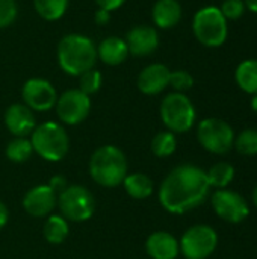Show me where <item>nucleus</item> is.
<instances>
[{"label": "nucleus", "mask_w": 257, "mask_h": 259, "mask_svg": "<svg viewBox=\"0 0 257 259\" xmlns=\"http://www.w3.org/2000/svg\"><path fill=\"white\" fill-rule=\"evenodd\" d=\"M177 149V138L176 134L170 131L158 132L151 140V152L158 158H168Z\"/></svg>", "instance_id": "obj_26"}, {"label": "nucleus", "mask_w": 257, "mask_h": 259, "mask_svg": "<svg viewBox=\"0 0 257 259\" xmlns=\"http://www.w3.org/2000/svg\"><path fill=\"white\" fill-rule=\"evenodd\" d=\"M212 208L215 214L226 223L239 225L245 222L250 215V205L247 199L238 191L224 188L215 190L211 197Z\"/></svg>", "instance_id": "obj_10"}, {"label": "nucleus", "mask_w": 257, "mask_h": 259, "mask_svg": "<svg viewBox=\"0 0 257 259\" xmlns=\"http://www.w3.org/2000/svg\"><path fill=\"white\" fill-rule=\"evenodd\" d=\"M44 238L47 243L50 244H61L67 240L68 234H70V226L68 222L58 214H50L44 223V229H42Z\"/></svg>", "instance_id": "obj_22"}, {"label": "nucleus", "mask_w": 257, "mask_h": 259, "mask_svg": "<svg viewBox=\"0 0 257 259\" xmlns=\"http://www.w3.org/2000/svg\"><path fill=\"white\" fill-rule=\"evenodd\" d=\"M151 20L159 29H171L182 20V5L179 0H156L151 9Z\"/></svg>", "instance_id": "obj_19"}, {"label": "nucleus", "mask_w": 257, "mask_h": 259, "mask_svg": "<svg viewBox=\"0 0 257 259\" xmlns=\"http://www.w3.org/2000/svg\"><path fill=\"white\" fill-rule=\"evenodd\" d=\"M218 246V234L209 225H194L179 241L180 253L186 259H208Z\"/></svg>", "instance_id": "obj_9"}, {"label": "nucleus", "mask_w": 257, "mask_h": 259, "mask_svg": "<svg viewBox=\"0 0 257 259\" xmlns=\"http://www.w3.org/2000/svg\"><path fill=\"white\" fill-rule=\"evenodd\" d=\"M94 20H95V23H97L98 26H105V24H108L109 20H111V12L98 8V9L95 11V14H94Z\"/></svg>", "instance_id": "obj_34"}, {"label": "nucleus", "mask_w": 257, "mask_h": 259, "mask_svg": "<svg viewBox=\"0 0 257 259\" xmlns=\"http://www.w3.org/2000/svg\"><path fill=\"white\" fill-rule=\"evenodd\" d=\"M251 109L257 114V94H254V96L251 97Z\"/></svg>", "instance_id": "obj_37"}, {"label": "nucleus", "mask_w": 257, "mask_h": 259, "mask_svg": "<svg viewBox=\"0 0 257 259\" xmlns=\"http://www.w3.org/2000/svg\"><path fill=\"white\" fill-rule=\"evenodd\" d=\"M170 87L176 93H185L194 87V77L186 70H176L170 74Z\"/></svg>", "instance_id": "obj_29"}, {"label": "nucleus", "mask_w": 257, "mask_h": 259, "mask_svg": "<svg viewBox=\"0 0 257 259\" xmlns=\"http://www.w3.org/2000/svg\"><path fill=\"white\" fill-rule=\"evenodd\" d=\"M61 215L67 222L83 223L89 220L97 208L94 194L83 185H68L58 194V205Z\"/></svg>", "instance_id": "obj_7"}, {"label": "nucleus", "mask_w": 257, "mask_h": 259, "mask_svg": "<svg viewBox=\"0 0 257 259\" xmlns=\"http://www.w3.org/2000/svg\"><path fill=\"white\" fill-rule=\"evenodd\" d=\"M171 70L165 64L153 62L141 70L138 74V90L145 96L161 94L167 87H170Z\"/></svg>", "instance_id": "obj_16"}, {"label": "nucleus", "mask_w": 257, "mask_h": 259, "mask_svg": "<svg viewBox=\"0 0 257 259\" xmlns=\"http://www.w3.org/2000/svg\"><path fill=\"white\" fill-rule=\"evenodd\" d=\"M220 11L223 12V15L226 17V20H238L244 15V12L247 11L244 0H223Z\"/></svg>", "instance_id": "obj_31"}, {"label": "nucleus", "mask_w": 257, "mask_h": 259, "mask_svg": "<svg viewBox=\"0 0 257 259\" xmlns=\"http://www.w3.org/2000/svg\"><path fill=\"white\" fill-rule=\"evenodd\" d=\"M23 208L24 211L36 219L47 217L58 205V194L47 185L41 184L30 188L23 197Z\"/></svg>", "instance_id": "obj_13"}, {"label": "nucleus", "mask_w": 257, "mask_h": 259, "mask_svg": "<svg viewBox=\"0 0 257 259\" xmlns=\"http://www.w3.org/2000/svg\"><path fill=\"white\" fill-rule=\"evenodd\" d=\"M30 143L33 146V152L48 162L62 161L70 149L68 134L64 126L56 121L36 124L35 131L30 134Z\"/></svg>", "instance_id": "obj_4"}, {"label": "nucleus", "mask_w": 257, "mask_h": 259, "mask_svg": "<svg viewBox=\"0 0 257 259\" xmlns=\"http://www.w3.org/2000/svg\"><path fill=\"white\" fill-rule=\"evenodd\" d=\"M3 120L9 134L18 138H27L36 127L35 112L24 103L9 105L5 111Z\"/></svg>", "instance_id": "obj_14"}, {"label": "nucleus", "mask_w": 257, "mask_h": 259, "mask_svg": "<svg viewBox=\"0 0 257 259\" xmlns=\"http://www.w3.org/2000/svg\"><path fill=\"white\" fill-rule=\"evenodd\" d=\"M235 80L244 93L251 96L257 94V59L242 61L236 67Z\"/></svg>", "instance_id": "obj_21"}, {"label": "nucleus", "mask_w": 257, "mask_h": 259, "mask_svg": "<svg viewBox=\"0 0 257 259\" xmlns=\"http://www.w3.org/2000/svg\"><path fill=\"white\" fill-rule=\"evenodd\" d=\"M8 220H9V211L6 208V205L0 202V229L6 226Z\"/></svg>", "instance_id": "obj_35"}, {"label": "nucleus", "mask_w": 257, "mask_h": 259, "mask_svg": "<svg viewBox=\"0 0 257 259\" xmlns=\"http://www.w3.org/2000/svg\"><path fill=\"white\" fill-rule=\"evenodd\" d=\"M245 3V8L253 12V14H257V0H244Z\"/></svg>", "instance_id": "obj_36"}, {"label": "nucleus", "mask_w": 257, "mask_h": 259, "mask_svg": "<svg viewBox=\"0 0 257 259\" xmlns=\"http://www.w3.org/2000/svg\"><path fill=\"white\" fill-rule=\"evenodd\" d=\"M70 0H33L36 14L47 21L59 20L68 9Z\"/></svg>", "instance_id": "obj_25"}, {"label": "nucleus", "mask_w": 257, "mask_h": 259, "mask_svg": "<svg viewBox=\"0 0 257 259\" xmlns=\"http://www.w3.org/2000/svg\"><path fill=\"white\" fill-rule=\"evenodd\" d=\"M145 250L151 259H177L180 255L177 238L165 231L153 232L145 241Z\"/></svg>", "instance_id": "obj_17"}, {"label": "nucleus", "mask_w": 257, "mask_h": 259, "mask_svg": "<svg viewBox=\"0 0 257 259\" xmlns=\"http://www.w3.org/2000/svg\"><path fill=\"white\" fill-rule=\"evenodd\" d=\"M233 127L215 117L204 118L197 126V138L204 150L214 155H226L233 149L235 144Z\"/></svg>", "instance_id": "obj_8"}, {"label": "nucleus", "mask_w": 257, "mask_h": 259, "mask_svg": "<svg viewBox=\"0 0 257 259\" xmlns=\"http://www.w3.org/2000/svg\"><path fill=\"white\" fill-rule=\"evenodd\" d=\"M23 103L33 112H47L55 108L58 93L53 83L42 77L27 79L21 88Z\"/></svg>", "instance_id": "obj_12"}, {"label": "nucleus", "mask_w": 257, "mask_h": 259, "mask_svg": "<svg viewBox=\"0 0 257 259\" xmlns=\"http://www.w3.org/2000/svg\"><path fill=\"white\" fill-rule=\"evenodd\" d=\"M159 115L167 131L173 134H185L191 131L197 120V111L192 100L185 93L176 91L162 99Z\"/></svg>", "instance_id": "obj_5"}, {"label": "nucleus", "mask_w": 257, "mask_h": 259, "mask_svg": "<svg viewBox=\"0 0 257 259\" xmlns=\"http://www.w3.org/2000/svg\"><path fill=\"white\" fill-rule=\"evenodd\" d=\"M18 15V6L15 0H0V29L11 26Z\"/></svg>", "instance_id": "obj_30"}, {"label": "nucleus", "mask_w": 257, "mask_h": 259, "mask_svg": "<svg viewBox=\"0 0 257 259\" xmlns=\"http://www.w3.org/2000/svg\"><path fill=\"white\" fill-rule=\"evenodd\" d=\"M121 185L124 187L126 193L135 200L148 199L155 191L153 181L144 173H127Z\"/></svg>", "instance_id": "obj_20"}, {"label": "nucleus", "mask_w": 257, "mask_h": 259, "mask_svg": "<svg viewBox=\"0 0 257 259\" xmlns=\"http://www.w3.org/2000/svg\"><path fill=\"white\" fill-rule=\"evenodd\" d=\"M251 199H253V205L256 206V209H257V185H256V187H254V190H253Z\"/></svg>", "instance_id": "obj_38"}, {"label": "nucleus", "mask_w": 257, "mask_h": 259, "mask_svg": "<svg viewBox=\"0 0 257 259\" xmlns=\"http://www.w3.org/2000/svg\"><path fill=\"white\" fill-rule=\"evenodd\" d=\"M56 58L61 70L68 76H80L85 71L95 68L97 46L82 33H68L61 38L56 49Z\"/></svg>", "instance_id": "obj_2"}, {"label": "nucleus", "mask_w": 257, "mask_h": 259, "mask_svg": "<svg viewBox=\"0 0 257 259\" xmlns=\"http://www.w3.org/2000/svg\"><path fill=\"white\" fill-rule=\"evenodd\" d=\"M101 83H103V76L95 68H91L79 76V90L88 94L89 97L101 88Z\"/></svg>", "instance_id": "obj_28"}, {"label": "nucleus", "mask_w": 257, "mask_h": 259, "mask_svg": "<svg viewBox=\"0 0 257 259\" xmlns=\"http://www.w3.org/2000/svg\"><path fill=\"white\" fill-rule=\"evenodd\" d=\"M56 194H59V193H62L67 187H68V182H67V179L64 178V176H61V175H56V176H53V178H50V181H48V184H47Z\"/></svg>", "instance_id": "obj_32"}, {"label": "nucleus", "mask_w": 257, "mask_h": 259, "mask_svg": "<svg viewBox=\"0 0 257 259\" xmlns=\"http://www.w3.org/2000/svg\"><path fill=\"white\" fill-rule=\"evenodd\" d=\"M94 2L100 9H105V11H109V12L121 8L126 3V0H94Z\"/></svg>", "instance_id": "obj_33"}, {"label": "nucleus", "mask_w": 257, "mask_h": 259, "mask_svg": "<svg viewBox=\"0 0 257 259\" xmlns=\"http://www.w3.org/2000/svg\"><path fill=\"white\" fill-rule=\"evenodd\" d=\"M33 146L30 143V138H12L5 150L6 158L14 162V164H23L26 161L30 159V156L33 155Z\"/></svg>", "instance_id": "obj_24"}, {"label": "nucleus", "mask_w": 257, "mask_h": 259, "mask_svg": "<svg viewBox=\"0 0 257 259\" xmlns=\"http://www.w3.org/2000/svg\"><path fill=\"white\" fill-rule=\"evenodd\" d=\"M89 175L95 184L105 188H117L127 176V158L112 144L98 147L89 159Z\"/></svg>", "instance_id": "obj_3"}, {"label": "nucleus", "mask_w": 257, "mask_h": 259, "mask_svg": "<svg viewBox=\"0 0 257 259\" xmlns=\"http://www.w3.org/2000/svg\"><path fill=\"white\" fill-rule=\"evenodd\" d=\"M235 167L229 162H217L214 164L208 171H206V176H208V181H209V185L211 188H215V190H224L227 188L233 179H235Z\"/></svg>", "instance_id": "obj_23"}, {"label": "nucleus", "mask_w": 257, "mask_h": 259, "mask_svg": "<svg viewBox=\"0 0 257 259\" xmlns=\"http://www.w3.org/2000/svg\"><path fill=\"white\" fill-rule=\"evenodd\" d=\"M233 147L244 156L257 155V129H244L235 137Z\"/></svg>", "instance_id": "obj_27"}, {"label": "nucleus", "mask_w": 257, "mask_h": 259, "mask_svg": "<svg viewBox=\"0 0 257 259\" xmlns=\"http://www.w3.org/2000/svg\"><path fill=\"white\" fill-rule=\"evenodd\" d=\"M129 55L133 56H150L155 53L159 47V33L156 27L147 26V24H139L132 27L124 38Z\"/></svg>", "instance_id": "obj_15"}, {"label": "nucleus", "mask_w": 257, "mask_h": 259, "mask_svg": "<svg viewBox=\"0 0 257 259\" xmlns=\"http://www.w3.org/2000/svg\"><path fill=\"white\" fill-rule=\"evenodd\" d=\"M55 109L64 124L76 126L88 118L91 112V97L79 88H71L58 96Z\"/></svg>", "instance_id": "obj_11"}, {"label": "nucleus", "mask_w": 257, "mask_h": 259, "mask_svg": "<svg viewBox=\"0 0 257 259\" xmlns=\"http://www.w3.org/2000/svg\"><path fill=\"white\" fill-rule=\"evenodd\" d=\"M209 193L211 185L206 171L194 164H182L164 178L158 197L167 212L183 215L203 205Z\"/></svg>", "instance_id": "obj_1"}, {"label": "nucleus", "mask_w": 257, "mask_h": 259, "mask_svg": "<svg viewBox=\"0 0 257 259\" xmlns=\"http://www.w3.org/2000/svg\"><path fill=\"white\" fill-rule=\"evenodd\" d=\"M192 32L204 47H221L229 36V24L218 6H203L192 18Z\"/></svg>", "instance_id": "obj_6"}, {"label": "nucleus", "mask_w": 257, "mask_h": 259, "mask_svg": "<svg viewBox=\"0 0 257 259\" xmlns=\"http://www.w3.org/2000/svg\"><path fill=\"white\" fill-rule=\"evenodd\" d=\"M129 56V49L124 38L112 35L100 41L97 46V58L111 67H117L123 64Z\"/></svg>", "instance_id": "obj_18"}]
</instances>
